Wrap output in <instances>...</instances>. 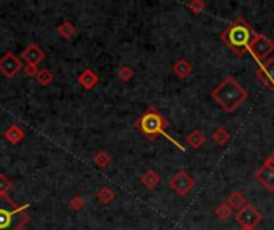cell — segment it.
Here are the masks:
<instances>
[{
  "instance_id": "cell-1",
  "label": "cell",
  "mask_w": 274,
  "mask_h": 230,
  "mask_svg": "<svg viewBox=\"0 0 274 230\" xmlns=\"http://www.w3.org/2000/svg\"><path fill=\"white\" fill-rule=\"evenodd\" d=\"M212 98L224 112L232 114L247 101L248 93L236 78L228 75L212 90Z\"/></svg>"
},
{
  "instance_id": "cell-2",
  "label": "cell",
  "mask_w": 274,
  "mask_h": 230,
  "mask_svg": "<svg viewBox=\"0 0 274 230\" xmlns=\"http://www.w3.org/2000/svg\"><path fill=\"white\" fill-rule=\"evenodd\" d=\"M255 35H256V30L242 16H238L220 34V38L223 43L230 46L231 51L236 54L238 58H242L247 53L248 45Z\"/></svg>"
},
{
  "instance_id": "cell-3",
  "label": "cell",
  "mask_w": 274,
  "mask_h": 230,
  "mask_svg": "<svg viewBox=\"0 0 274 230\" xmlns=\"http://www.w3.org/2000/svg\"><path fill=\"white\" fill-rule=\"evenodd\" d=\"M135 128L150 141H154V139H158L159 136H164L167 141H170L176 149L184 150V146H182L178 141H175L174 138L167 134V128H168L167 118L152 106L135 122Z\"/></svg>"
},
{
  "instance_id": "cell-4",
  "label": "cell",
  "mask_w": 274,
  "mask_h": 230,
  "mask_svg": "<svg viewBox=\"0 0 274 230\" xmlns=\"http://www.w3.org/2000/svg\"><path fill=\"white\" fill-rule=\"evenodd\" d=\"M28 208L29 205H16L12 197L0 195V230H21L30 219Z\"/></svg>"
},
{
  "instance_id": "cell-5",
  "label": "cell",
  "mask_w": 274,
  "mask_h": 230,
  "mask_svg": "<svg viewBox=\"0 0 274 230\" xmlns=\"http://www.w3.org/2000/svg\"><path fill=\"white\" fill-rule=\"evenodd\" d=\"M247 51L252 54L254 59L258 62V64H262V62L268 59L270 54L274 51V42L266 35L256 32V35L252 38V42H250Z\"/></svg>"
},
{
  "instance_id": "cell-6",
  "label": "cell",
  "mask_w": 274,
  "mask_h": 230,
  "mask_svg": "<svg viewBox=\"0 0 274 230\" xmlns=\"http://www.w3.org/2000/svg\"><path fill=\"white\" fill-rule=\"evenodd\" d=\"M168 187L180 197H186L194 187V179L184 170H180L168 179Z\"/></svg>"
},
{
  "instance_id": "cell-7",
  "label": "cell",
  "mask_w": 274,
  "mask_h": 230,
  "mask_svg": "<svg viewBox=\"0 0 274 230\" xmlns=\"http://www.w3.org/2000/svg\"><path fill=\"white\" fill-rule=\"evenodd\" d=\"M234 219H236V222L240 227H256L264 219V216L254 205L247 203L244 208L236 213V218Z\"/></svg>"
},
{
  "instance_id": "cell-8",
  "label": "cell",
  "mask_w": 274,
  "mask_h": 230,
  "mask_svg": "<svg viewBox=\"0 0 274 230\" xmlns=\"http://www.w3.org/2000/svg\"><path fill=\"white\" fill-rule=\"evenodd\" d=\"M256 78L268 90L274 91V58H268L264 62H262L256 70Z\"/></svg>"
},
{
  "instance_id": "cell-9",
  "label": "cell",
  "mask_w": 274,
  "mask_h": 230,
  "mask_svg": "<svg viewBox=\"0 0 274 230\" xmlns=\"http://www.w3.org/2000/svg\"><path fill=\"white\" fill-rule=\"evenodd\" d=\"M255 179L268 192H274V165H271L268 160H264L260 168L255 171Z\"/></svg>"
},
{
  "instance_id": "cell-10",
  "label": "cell",
  "mask_w": 274,
  "mask_h": 230,
  "mask_svg": "<svg viewBox=\"0 0 274 230\" xmlns=\"http://www.w3.org/2000/svg\"><path fill=\"white\" fill-rule=\"evenodd\" d=\"M22 67V62L21 59L16 56V54H13L12 51L5 53V56L0 59V72H2L5 77H14Z\"/></svg>"
},
{
  "instance_id": "cell-11",
  "label": "cell",
  "mask_w": 274,
  "mask_h": 230,
  "mask_svg": "<svg viewBox=\"0 0 274 230\" xmlns=\"http://www.w3.org/2000/svg\"><path fill=\"white\" fill-rule=\"evenodd\" d=\"M21 56H22V59L26 61V64H29V66H37L38 62H42L45 59V51L38 45L30 43V45L26 46L24 51L21 53Z\"/></svg>"
},
{
  "instance_id": "cell-12",
  "label": "cell",
  "mask_w": 274,
  "mask_h": 230,
  "mask_svg": "<svg viewBox=\"0 0 274 230\" xmlns=\"http://www.w3.org/2000/svg\"><path fill=\"white\" fill-rule=\"evenodd\" d=\"M77 82H79L85 90H92V88H95V86L98 85L100 77L95 72H93L92 69H85L84 72L79 75V78H77Z\"/></svg>"
},
{
  "instance_id": "cell-13",
  "label": "cell",
  "mask_w": 274,
  "mask_h": 230,
  "mask_svg": "<svg viewBox=\"0 0 274 230\" xmlns=\"http://www.w3.org/2000/svg\"><path fill=\"white\" fill-rule=\"evenodd\" d=\"M172 70H174V74L178 77V78H182V80H184V78H188L191 74H192V64L188 59H178L174 67H172Z\"/></svg>"
},
{
  "instance_id": "cell-14",
  "label": "cell",
  "mask_w": 274,
  "mask_h": 230,
  "mask_svg": "<svg viewBox=\"0 0 274 230\" xmlns=\"http://www.w3.org/2000/svg\"><path fill=\"white\" fill-rule=\"evenodd\" d=\"M206 141H207L206 134H204L200 130H194L186 136V144L191 149H200L204 144H206Z\"/></svg>"
},
{
  "instance_id": "cell-15",
  "label": "cell",
  "mask_w": 274,
  "mask_h": 230,
  "mask_svg": "<svg viewBox=\"0 0 274 230\" xmlns=\"http://www.w3.org/2000/svg\"><path fill=\"white\" fill-rule=\"evenodd\" d=\"M226 203H228L231 208H232V211H239V210H242L244 206L247 205V200H246V195L242 194V192H239V190H236V192H231L230 194V197H228V200H226Z\"/></svg>"
},
{
  "instance_id": "cell-16",
  "label": "cell",
  "mask_w": 274,
  "mask_h": 230,
  "mask_svg": "<svg viewBox=\"0 0 274 230\" xmlns=\"http://www.w3.org/2000/svg\"><path fill=\"white\" fill-rule=\"evenodd\" d=\"M4 138L8 142H12V144H18V142H21L22 139H24V131H22L20 126L12 125L5 130Z\"/></svg>"
},
{
  "instance_id": "cell-17",
  "label": "cell",
  "mask_w": 274,
  "mask_h": 230,
  "mask_svg": "<svg viewBox=\"0 0 274 230\" xmlns=\"http://www.w3.org/2000/svg\"><path fill=\"white\" fill-rule=\"evenodd\" d=\"M142 184L146 187V189H150V190H152V189H156L159 184H160V174L159 173H156V171H152V170H148L143 176H142Z\"/></svg>"
},
{
  "instance_id": "cell-18",
  "label": "cell",
  "mask_w": 274,
  "mask_h": 230,
  "mask_svg": "<svg viewBox=\"0 0 274 230\" xmlns=\"http://www.w3.org/2000/svg\"><path fill=\"white\" fill-rule=\"evenodd\" d=\"M231 139L230 131L224 128V126H218V128L212 133V141L215 142L216 146H226Z\"/></svg>"
},
{
  "instance_id": "cell-19",
  "label": "cell",
  "mask_w": 274,
  "mask_h": 230,
  "mask_svg": "<svg viewBox=\"0 0 274 230\" xmlns=\"http://www.w3.org/2000/svg\"><path fill=\"white\" fill-rule=\"evenodd\" d=\"M58 34L62 38H72L77 34V29L71 21H64L58 26Z\"/></svg>"
},
{
  "instance_id": "cell-20",
  "label": "cell",
  "mask_w": 274,
  "mask_h": 230,
  "mask_svg": "<svg viewBox=\"0 0 274 230\" xmlns=\"http://www.w3.org/2000/svg\"><path fill=\"white\" fill-rule=\"evenodd\" d=\"M96 198L98 200L103 203V205H109V203H112L114 202V198H116V192L111 189V187H101L98 190V194H96Z\"/></svg>"
},
{
  "instance_id": "cell-21",
  "label": "cell",
  "mask_w": 274,
  "mask_h": 230,
  "mask_svg": "<svg viewBox=\"0 0 274 230\" xmlns=\"http://www.w3.org/2000/svg\"><path fill=\"white\" fill-rule=\"evenodd\" d=\"M232 208L228 205V203H222V205H218L216 206V210H215V216L220 219V221H228L231 216H232Z\"/></svg>"
},
{
  "instance_id": "cell-22",
  "label": "cell",
  "mask_w": 274,
  "mask_h": 230,
  "mask_svg": "<svg viewBox=\"0 0 274 230\" xmlns=\"http://www.w3.org/2000/svg\"><path fill=\"white\" fill-rule=\"evenodd\" d=\"M93 163L100 166V168H106V166L111 163V155H109L106 150H100V152H96L95 157H93Z\"/></svg>"
},
{
  "instance_id": "cell-23",
  "label": "cell",
  "mask_w": 274,
  "mask_h": 230,
  "mask_svg": "<svg viewBox=\"0 0 274 230\" xmlns=\"http://www.w3.org/2000/svg\"><path fill=\"white\" fill-rule=\"evenodd\" d=\"M36 78H37V82L40 83V85L46 86V85H50L53 82V74L50 72L48 69H42V70H38V72H37Z\"/></svg>"
},
{
  "instance_id": "cell-24",
  "label": "cell",
  "mask_w": 274,
  "mask_h": 230,
  "mask_svg": "<svg viewBox=\"0 0 274 230\" xmlns=\"http://www.w3.org/2000/svg\"><path fill=\"white\" fill-rule=\"evenodd\" d=\"M13 189V182L5 176L0 174V195H8V192Z\"/></svg>"
},
{
  "instance_id": "cell-25",
  "label": "cell",
  "mask_w": 274,
  "mask_h": 230,
  "mask_svg": "<svg viewBox=\"0 0 274 230\" xmlns=\"http://www.w3.org/2000/svg\"><path fill=\"white\" fill-rule=\"evenodd\" d=\"M186 6L192 14H200V13H204V10H206V3H204L202 0H192V2H190Z\"/></svg>"
},
{
  "instance_id": "cell-26",
  "label": "cell",
  "mask_w": 274,
  "mask_h": 230,
  "mask_svg": "<svg viewBox=\"0 0 274 230\" xmlns=\"http://www.w3.org/2000/svg\"><path fill=\"white\" fill-rule=\"evenodd\" d=\"M133 74L135 72H133V69L128 66H122L119 70H117V77H119L122 82H130L133 78Z\"/></svg>"
},
{
  "instance_id": "cell-27",
  "label": "cell",
  "mask_w": 274,
  "mask_h": 230,
  "mask_svg": "<svg viewBox=\"0 0 274 230\" xmlns=\"http://www.w3.org/2000/svg\"><path fill=\"white\" fill-rule=\"evenodd\" d=\"M69 205H71V208L74 211H80L84 206H85V200H84L80 195H76V197L71 198V203H69Z\"/></svg>"
},
{
  "instance_id": "cell-28",
  "label": "cell",
  "mask_w": 274,
  "mask_h": 230,
  "mask_svg": "<svg viewBox=\"0 0 274 230\" xmlns=\"http://www.w3.org/2000/svg\"><path fill=\"white\" fill-rule=\"evenodd\" d=\"M24 72L29 75V77H36L37 75V66H29V64H26V67H24Z\"/></svg>"
},
{
  "instance_id": "cell-29",
  "label": "cell",
  "mask_w": 274,
  "mask_h": 230,
  "mask_svg": "<svg viewBox=\"0 0 274 230\" xmlns=\"http://www.w3.org/2000/svg\"><path fill=\"white\" fill-rule=\"evenodd\" d=\"M266 160H268V162H270L271 165H274V152H272V154H271V155H270L268 158H266Z\"/></svg>"
},
{
  "instance_id": "cell-30",
  "label": "cell",
  "mask_w": 274,
  "mask_h": 230,
  "mask_svg": "<svg viewBox=\"0 0 274 230\" xmlns=\"http://www.w3.org/2000/svg\"><path fill=\"white\" fill-rule=\"evenodd\" d=\"M240 230H255V227H240Z\"/></svg>"
}]
</instances>
